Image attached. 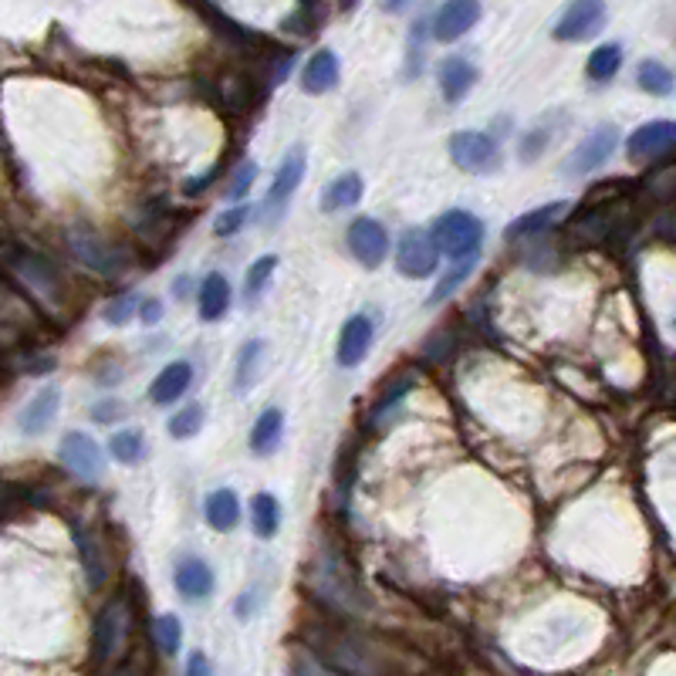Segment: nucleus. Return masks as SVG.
Here are the masks:
<instances>
[{"mask_svg": "<svg viewBox=\"0 0 676 676\" xmlns=\"http://www.w3.org/2000/svg\"><path fill=\"white\" fill-rule=\"evenodd\" d=\"M430 237L440 254L453 257V261H464V257H474L480 244H484V224L467 210H447L430 227Z\"/></svg>", "mask_w": 676, "mask_h": 676, "instance_id": "obj_1", "label": "nucleus"}, {"mask_svg": "<svg viewBox=\"0 0 676 676\" xmlns=\"http://www.w3.org/2000/svg\"><path fill=\"white\" fill-rule=\"evenodd\" d=\"M437 268H440V251L437 244H433L430 230L406 227L396 244V271L403 274V278L423 281L430 278V274H437Z\"/></svg>", "mask_w": 676, "mask_h": 676, "instance_id": "obj_2", "label": "nucleus"}, {"mask_svg": "<svg viewBox=\"0 0 676 676\" xmlns=\"http://www.w3.org/2000/svg\"><path fill=\"white\" fill-rule=\"evenodd\" d=\"M301 180H305V146H295L288 156H284V163L278 166L268 197H264V203H261V224L264 227H274L284 217V210H288V203H291V197H295Z\"/></svg>", "mask_w": 676, "mask_h": 676, "instance_id": "obj_3", "label": "nucleus"}, {"mask_svg": "<svg viewBox=\"0 0 676 676\" xmlns=\"http://www.w3.org/2000/svg\"><path fill=\"white\" fill-rule=\"evenodd\" d=\"M450 156L464 173H494L501 166V146L491 132H457L450 136Z\"/></svg>", "mask_w": 676, "mask_h": 676, "instance_id": "obj_4", "label": "nucleus"}, {"mask_svg": "<svg viewBox=\"0 0 676 676\" xmlns=\"http://www.w3.org/2000/svg\"><path fill=\"white\" fill-rule=\"evenodd\" d=\"M606 28V0H572L555 24V41H589Z\"/></svg>", "mask_w": 676, "mask_h": 676, "instance_id": "obj_5", "label": "nucleus"}, {"mask_svg": "<svg viewBox=\"0 0 676 676\" xmlns=\"http://www.w3.org/2000/svg\"><path fill=\"white\" fill-rule=\"evenodd\" d=\"M616 146H619L616 126H599V129L589 132V136H585L572 149V156H568L565 163H562V173L565 176H589L602 163H606L612 153H616Z\"/></svg>", "mask_w": 676, "mask_h": 676, "instance_id": "obj_6", "label": "nucleus"}, {"mask_svg": "<svg viewBox=\"0 0 676 676\" xmlns=\"http://www.w3.org/2000/svg\"><path fill=\"white\" fill-rule=\"evenodd\" d=\"M58 457L71 474H78L82 480H88V484L102 480V474H105L102 450L88 433H65V437H61V447H58Z\"/></svg>", "mask_w": 676, "mask_h": 676, "instance_id": "obj_7", "label": "nucleus"}, {"mask_svg": "<svg viewBox=\"0 0 676 676\" xmlns=\"http://www.w3.org/2000/svg\"><path fill=\"white\" fill-rule=\"evenodd\" d=\"M68 244H71V251L78 254V261L88 264V268L99 274H119L126 268V254H122L115 244H109L102 234H92V230H71Z\"/></svg>", "mask_w": 676, "mask_h": 676, "instance_id": "obj_8", "label": "nucleus"}, {"mask_svg": "<svg viewBox=\"0 0 676 676\" xmlns=\"http://www.w3.org/2000/svg\"><path fill=\"white\" fill-rule=\"evenodd\" d=\"M349 251L362 268H379L389 254V234L379 220L372 217H359L352 220L349 227Z\"/></svg>", "mask_w": 676, "mask_h": 676, "instance_id": "obj_9", "label": "nucleus"}, {"mask_svg": "<svg viewBox=\"0 0 676 676\" xmlns=\"http://www.w3.org/2000/svg\"><path fill=\"white\" fill-rule=\"evenodd\" d=\"M126 636H129L126 602H109V606L99 612V622H95V656H99L102 663L115 660V656L122 653V646H126Z\"/></svg>", "mask_w": 676, "mask_h": 676, "instance_id": "obj_10", "label": "nucleus"}, {"mask_svg": "<svg viewBox=\"0 0 676 676\" xmlns=\"http://www.w3.org/2000/svg\"><path fill=\"white\" fill-rule=\"evenodd\" d=\"M480 21V0H443V7L433 17V38L450 44L474 28Z\"/></svg>", "mask_w": 676, "mask_h": 676, "instance_id": "obj_11", "label": "nucleus"}, {"mask_svg": "<svg viewBox=\"0 0 676 676\" xmlns=\"http://www.w3.org/2000/svg\"><path fill=\"white\" fill-rule=\"evenodd\" d=\"M633 159H656L666 153H676V122L673 119H656L639 126L626 142Z\"/></svg>", "mask_w": 676, "mask_h": 676, "instance_id": "obj_12", "label": "nucleus"}, {"mask_svg": "<svg viewBox=\"0 0 676 676\" xmlns=\"http://www.w3.org/2000/svg\"><path fill=\"white\" fill-rule=\"evenodd\" d=\"M369 345H372V318L352 315L349 322L342 325V335H338V352H335L338 366L355 369L369 355Z\"/></svg>", "mask_w": 676, "mask_h": 676, "instance_id": "obj_13", "label": "nucleus"}, {"mask_svg": "<svg viewBox=\"0 0 676 676\" xmlns=\"http://www.w3.org/2000/svg\"><path fill=\"white\" fill-rule=\"evenodd\" d=\"M437 82H440L443 99L450 105H457L470 88L477 85V68L470 65L467 58H443L437 68Z\"/></svg>", "mask_w": 676, "mask_h": 676, "instance_id": "obj_14", "label": "nucleus"}, {"mask_svg": "<svg viewBox=\"0 0 676 676\" xmlns=\"http://www.w3.org/2000/svg\"><path fill=\"white\" fill-rule=\"evenodd\" d=\"M338 75H342V68H338L335 51L322 48L308 58L305 71H301V88H305L308 95H325L338 85Z\"/></svg>", "mask_w": 676, "mask_h": 676, "instance_id": "obj_15", "label": "nucleus"}, {"mask_svg": "<svg viewBox=\"0 0 676 676\" xmlns=\"http://www.w3.org/2000/svg\"><path fill=\"white\" fill-rule=\"evenodd\" d=\"M190 382H193L190 362H169V366L153 379V386H149V399H153L156 406H169V403H176V399H183V393L190 389Z\"/></svg>", "mask_w": 676, "mask_h": 676, "instance_id": "obj_16", "label": "nucleus"}, {"mask_svg": "<svg viewBox=\"0 0 676 676\" xmlns=\"http://www.w3.org/2000/svg\"><path fill=\"white\" fill-rule=\"evenodd\" d=\"M568 207H572V203H568V200H555V203H545V207L524 213V217H518L511 227H507V237H511V240H521V237H538V234H545V230H551V227L558 224V220L565 217Z\"/></svg>", "mask_w": 676, "mask_h": 676, "instance_id": "obj_17", "label": "nucleus"}, {"mask_svg": "<svg viewBox=\"0 0 676 676\" xmlns=\"http://www.w3.org/2000/svg\"><path fill=\"white\" fill-rule=\"evenodd\" d=\"M173 582H176V592L183 595V599H207L213 592V572L207 562H200V558H183L180 565H176L173 572Z\"/></svg>", "mask_w": 676, "mask_h": 676, "instance_id": "obj_18", "label": "nucleus"}, {"mask_svg": "<svg viewBox=\"0 0 676 676\" xmlns=\"http://www.w3.org/2000/svg\"><path fill=\"white\" fill-rule=\"evenodd\" d=\"M58 406H61V393L55 386L41 389L38 396L31 399L28 406H24L21 413V430L28 433V437H38L41 430H48V423L58 416Z\"/></svg>", "mask_w": 676, "mask_h": 676, "instance_id": "obj_19", "label": "nucleus"}, {"mask_svg": "<svg viewBox=\"0 0 676 676\" xmlns=\"http://www.w3.org/2000/svg\"><path fill=\"white\" fill-rule=\"evenodd\" d=\"M230 281L224 278V274H207L200 284V318L203 322H220V318L227 315L230 308Z\"/></svg>", "mask_w": 676, "mask_h": 676, "instance_id": "obj_20", "label": "nucleus"}, {"mask_svg": "<svg viewBox=\"0 0 676 676\" xmlns=\"http://www.w3.org/2000/svg\"><path fill=\"white\" fill-rule=\"evenodd\" d=\"M362 190H366V183H362L359 173H342L338 180L328 183V190L322 193V210L325 213L349 210L362 200Z\"/></svg>", "mask_w": 676, "mask_h": 676, "instance_id": "obj_21", "label": "nucleus"}, {"mask_svg": "<svg viewBox=\"0 0 676 676\" xmlns=\"http://www.w3.org/2000/svg\"><path fill=\"white\" fill-rule=\"evenodd\" d=\"M203 514H207V524L213 531H234L237 521H240V501L234 491H227V487H220V491H213L207 497V507H203Z\"/></svg>", "mask_w": 676, "mask_h": 676, "instance_id": "obj_22", "label": "nucleus"}, {"mask_svg": "<svg viewBox=\"0 0 676 676\" xmlns=\"http://www.w3.org/2000/svg\"><path fill=\"white\" fill-rule=\"evenodd\" d=\"M281 437H284V413H281V409H274V406L264 409V413L257 416L254 430H251V450L264 457V453L278 450Z\"/></svg>", "mask_w": 676, "mask_h": 676, "instance_id": "obj_23", "label": "nucleus"}, {"mask_svg": "<svg viewBox=\"0 0 676 676\" xmlns=\"http://www.w3.org/2000/svg\"><path fill=\"white\" fill-rule=\"evenodd\" d=\"M261 366H264V342L261 338H251L237 355V376H234L237 393H251L257 376H261Z\"/></svg>", "mask_w": 676, "mask_h": 676, "instance_id": "obj_24", "label": "nucleus"}, {"mask_svg": "<svg viewBox=\"0 0 676 676\" xmlns=\"http://www.w3.org/2000/svg\"><path fill=\"white\" fill-rule=\"evenodd\" d=\"M251 524L257 538H274L281 528V504L274 494H254L251 501Z\"/></svg>", "mask_w": 676, "mask_h": 676, "instance_id": "obj_25", "label": "nucleus"}, {"mask_svg": "<svg viewBox=\"0 0 676 676\" xmlns=\"http://www.w3.org/2000/svg\"><path fill=\"white\" fill-rule=\"evenodd\" d=\"M17 274H21L24 281L31 284V288H38V291H58V274L48 268V261H41V257H34V254H17Z\"/></svg>", "mask_w": 676, "mask_h": 676, "instance_id": "obj_26", "label": "nucleus"}, {"mask_svg": "<svg viewBox=\"0 0 676 676\" xmlns=\"http://www.w3.org/2000/svg\"><path fill=\"white\" fill-rule=\"evenodd\" d=\"M636 82H639V88H643V92H649V95H673V88H676L673 71L666 68V65H660V61H653V58L639 65Z\"/></svg>", "mask_w": 676, "mask_h": 676, "instance_id": "obj_27", "label": "nucleus"}, {"mask_svg": "<svg viewBox=\"0 0 676 676\" xmlns=\"http://www.w3.org/2000/svg\"><path fill=\"white\" fill-rule=\"evenodd\" d=\"M274 271H278V257H274V254L261 257V261L251 264V271H247V281H244V305H257V298H261L264 288L271 284Z\"/></svg>", "mask_w": 676, "mask_h": 676, "instance_id": "obj_28", "label": "nucleus"}, {"mask_svg": "<svg viewBox=\"0 0 676 676\" xmlns=\"http://www.w3.org/2000/svg\"><path fill=\"white\" fill-rule=\"evenodd\" d=\"M622 68V48L619 44H599L589 55V78L592 82H609Z\"/></svg>", "mask_w": 676, "mask_h": 676, "instance_id": "obj_29", "label": "nucleus"}, {"mask_svg": "<svg viewBox=\"0 0 676 676\" xmlns=\"http://www.w3.org/2000/svg\"><path fill=\"white\" fill-rule=\"evenodd\" d=\"M109 453L119 464H139L146 457V440H142L139 430H122L109 440Z\"/></svg>", "mask_w": 676, "mask_h": 676, "instance_id": "obj_30", "label": "nucleus"}, {"mask_svg": "<svg viewBox=\"0 0 676 676\" xmlns=\"http://www.w3.org/2000/svg\"><path fill=\"white\" fill-rule=\"evenodd\" d=\"M200 426H203V406L200 403H190V406H183L180 413L169 420V437L173 440H190V437H197L200 433Z\"/></svg>", "mask_w": 676, "mask_h": 676, "instance_id": "obj_31", "label": "nucleus"}, {"mask_svg": "<svg viewBox=\"0 0 676 676\" xmlns=\"http://www.w3.org/2000/svg\"><path fill=\"white\" fill-rule=\"evenodd\" d=\"M78 548H82V558H85V575H88V585L92 589H102L105 582V562L99 555V548H95V541L88 538V531H78Z\"/></svg>", "mask_w": 676, "mask_h": 676, "instance_id": "obj_32", "label": "nucleus"}, {"mask_svg": "<svg viewBox=\"0 0 676 676\" xmlns=\"http://www.w3.org/2000/svg\"><path fill=\"white\" fill-rule=\"evenodd\" d=\"M180 636H183V626L176 616H159L153 622V639L166 656H173L176 649H180Z\"/></svg>", "mask_w": 676, "mask_h": 676, "instance_id": "obj_33", "label": "nucleus"}, {"mask_svg": "<svg viewBox=\"0 0 676 676\" xmlns=\"http://www.w3.org/2000/svg\"><path fill=\"white\" fill-rule=\"evenodd\" d=\"M474 264H477V254L474 257H464V261H457V271H450L447 278H443L440 284H437V291H433V298H430V305H440V301H447L453 291L464 284V278L470 271H474Z\"/></svg>", "mask_w": 676, "mask_h": 676, "instance_id": "obj_34", "label": "nucleus"}, {"mask_svg": "<svg viewBox=\"0 0 676 676\" xmlns=\"http://www.w3.org/2000/svg\"><path fill=\"white\" fill-rule=\"evenodd\" d=\"M555 132L558 129H551L548 122H545V126H538V129H531L528 136L521 139V159H524V163H531V159H538L541 153H545L548 142L555 139Z\"/></svg>", "mask_w": 676, "mask_h": 676, "instance_id": "obj_35", "label": "nucleus"}, {"mask_svg": "<svg viewBox=\"0 0 676 676\" xmlns=\"http://www.w3.org/2000/svg\"><path fill=\"white\" fill-rule=\"evenodd\" d=\"M254 180H257V166H254V163H240L237 176H234V183L227 186V200H230V203L244 200L247 193H251Z\"/></svg>", "mask_w": 676, "mask_h": 676, "instance_id": "obj_36", "label": "nucleus"}, {"mask_svg": "<svg viewBox=\"0 0 676 676\" xmlns=\"http://www.w3.org/2000/svg\"><path fill=\"white\" fill-rule=\"evenodd\" d=\"M247 217H251V207H234V210L220 213L213 230H217V237H234L237 230L247 224Z\"/></svg>", "mask_w": 676, "mask_h": 676, "instance_id": "obj_37", "label": "nucleus"}, {"mask_svg": "<svg viewBox=\"0 0 676 676\" xmlns=\"http://www.w3.org/2000/svg\"><path fill=\"white\" fill-rule=\"evenodd\" d=\"M132 311H136V298L122 295V298H115L109 308H105V322H109V325H126L132 318Z\"/></svg>", "mask_w": 676, "mask_h": 676, "instance_id": "obj_38", "label": "nucleus"}, {"mask_svg": "<svg viewBox=\"0 0 676 676\" xmlns=\"http://www.w3.org/2000/svg\"><path fill=\"white\" fill-rule=\"evenodd\" d=\"M183 676H213L210 670V660L203 653H190V660H186V673Z\"/></svg>", "mask_w": 676, "mask_h": 676, "instance_id": "obj_39", "label": "nucleus"}, {"mask_svg": "<svg viewBox=\"0 0 676 676\" xmlns=\"http://www.w3.org/2000/svg\"><path fill=\"white\" fill-rule=\"evenodd\" d=\"M119 413H122V406L112 403V399H105V403H99V406L92 409V416H95V420H102V423H112Z\"/></svg>", "mask_w": 676, "mask_h": 676, "instance_id": "obj_40", "label": "nucleus"}, {"mask_svg": "<svg viewBox=\"0 0 676 676\" xmlns=\"http://www.w3.org/2000/svg\"><path fill=\"white\" fill-rule=\"evenodd\" d=\"M159 315H163V305H159L156 298L142 301V322H146V325H156V322H159Z\"/></svg>", "mask_w": 676, "mask_h": 676, "instance_id": "obj_41", "label": "nucleus"}, {"mask_svg": "<svg viewBox=\"0 0 676 676\" xmlns=\"http://www.w3.org/2000/svg\"><path fill=\"white\" fill-rule=\"evenodd\" d=\"M409 7V0H382V11H389V14H399V11H406Z\"/></svg>", "mask_w": 676, "mask_h": 676, "instance_id": "obj_42", "label": "nucleus"}, {"mask_svg": "<svg viewBox=\"0 0 676 676\" xmlns=\"http://www.w3.org/2000/svg\"><path fill=\"white\" fill-rule=\"evenodd\" d=\"M173 295H176V298H186V295H190V278H176V281H173Z\"/></svg>", "mask_w": 676, "mask_h": 676, "instance_id": "obj_43", "label": "nucleus"}, {"mask_svg": "<svg viewBox=\"0 0 676 676\" xmlns=\"http://www.w3.org/2000/svg\"><path fill=\"white\" fill-rule=\"evenodd\" d=\"M115 676H129V670H122V673H115Z\"/></svg>", "mask_w": 676, "mask_h": 676, "instance_id": "obj_44", "label": "nucleus"}, {"mask_svg": "<svg viewBox=\"0 0 676 676\" xmlns=\"http://www.w3.org/2000/svg\"><path fill=\"white\" fill-rule=\"evenodd\" d=\"M352 4H355V0H345V7H352Z\"/></svg>", "mask_w": 676, "mask_h": 676, "instance_id": "obj_45", "label": "nucleus"}]
</instances>
